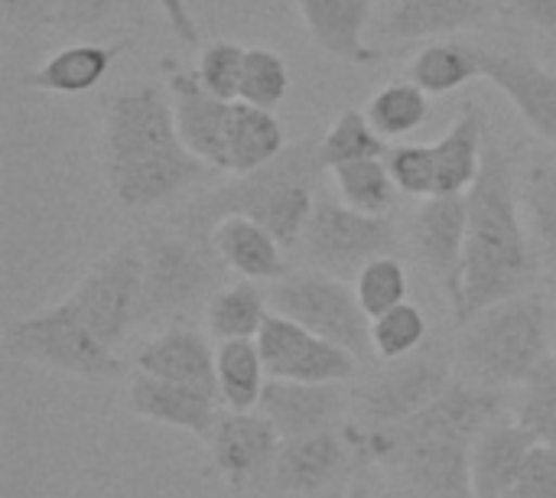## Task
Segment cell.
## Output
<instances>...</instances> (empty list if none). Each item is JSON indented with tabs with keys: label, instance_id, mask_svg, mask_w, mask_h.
I'll use <instances>...</instances> for the list:
<instances>
[{
	"label": "cell",
	"instance_id": "obj_1",
	"mask_svg": "<svg viewBox=\"0 0 556 498\" xmlns=\"http://www.w3.org/2000/svg\"><path fill=\"white\" fill-rule=\"evenodd\" d=\"M511 418V398L498 388L453 385L420 414L397 427L345 431L349 444L388 466L414 498H476L472 496V444L495 421Z\"/></svg>",
	"mask_w": 556,
	"mask_h": 498
},
{
	"label": "cell",
	"instance_id": "obj_2",
	"mask_svg": "<svg viewBox=\"0 0 556 498\" xmlns=\"http://www.w3.org/2000/svg\"><path fill=\"white\" fill-rule=\"evenodd\" d=\"M101 170L114 202L130 212L169 202L212 173L186 147L169 91L150 82L108 98L101 117Z\"/></svg>",
	"mask_w": 556,
	"mask_h": 498
},
{
	"label": "cell",
	"instance_id": "obj_3",
	"mask_svg": "<svg viewBox=\"0 0 556 498\" xmlns=\"http://www.w3.org/2000/svg\"><path fill=\"white\" fill-rule=\"evenodd\" d=\"M469 199V235H466V271L463 303L453 313L456 326L485 307L508 297L528 294L538 277V251L528 235L521 209V176L511 153L498 140H485L482 173L466 192Z\"/></svg>",
	"mask_w": 556,
	"mask_h": 498
},
{
	"label": "cell",
	"instance_id": "obj_4",
	"mask_svg": "<svg viewBox=\"0 0 556 498\" xmlns=\"http://www.w3.org/2000/svg\"><path fill=\"white\" fill-rule=\"evenodd\" d=\"M323 173L326 163L319 157V140L303 137L287 144V150L270 163L241 173L231 183L215 186L212 192H202L186 206L176 222L199 235H208L218 219L248 215L270 228L283 248H293L300 245L316 209Z\"/></svg>",
	"mask_w": 556,
	"mask_h": 498
},
{
	"label": "cell",
	"instance_id": "obj_5",
	"mask_svg": "<svg viewBox=\"0 0 556 498\" xmlns=\"http://www.w3.org/2000/svg\"><path fill=\"white\" fill-rule=\"evenodd\" d=\"M554 356L547 303L528 290L479 310L459 326L456 378L482 388H518Z\"/></svg>",
	"mask_w": 556,
	"mask_h": 498
},
{
	"label": "cell",
	"instance_id": "obj_6",
	"mask_svg": "<svg viewBox=\"0 0 556 498\" xmlns=\"http://www.w3.org/2000/svg\"><path fill=\"white\" fill-rule=\"evenodd\" d=\"M140 241V326L189 323L222 284V258L208 235L179 222L150 228ZM205 310V307H202Z\"/></svg>",
	"mask_w": 556,
	"mask_h": 498
},
{
	"label": "cell",
	"instance_id": "obj_7",
	"mask_svg": "<svg viewBox=\"0 0 556 498\" xmlns=\"http://www.w3.org/2000/svg\"><path fill=\"white\" fill-rule=\"evenodd\" d=\"M3 349L10 359L85 382H108L127 372V362L117 356V349L94 336L72 297H62L33 316L16 320L3 336Z\"/></svg>",
	"mask_w": 556,
	"mask_h": 498
},
{
	"label": "cell",
	"instance_id": "obj_8",
	"mask_svg": "<svg viewBox=\"0 0 556 498\" xmlns=\"http://www.w3.org/2000/svg\"><path fill=\"white\" fill-rule=\"evenodd\" d=\"M274 313H283L296 320L300 326L313 329L316 336L345 346L358 359L375 356L371 352V320L362 310L355 287L349 281L326 274L319 267L313 271H287L274 287L267 290Z\"/></svg>",
	"mask_w": 556,
	"mask_h": 498
},
{
	"label": "cell",
	"instance_id": "obj_9",
	"mask_svg": "<svg viewBox=\"0 0 556 498\" xmlns=\"http://www.w3.org/2000/svg\"><path fill=\"white\" fill-rule=\"evenodd\" d=\"M397 245V228L388 215H368L342 199L319 196L309 225L300 238L306 261L342 281L355 274L378 254H391Z\"/></svg>",
	"mask_w": 556,
	"mask_h": 498
},
{
	"label": "cell",
	"instance_id": "obj_10",
	"mask_svg": "<svg viewBox=\"0 0 556 498\" xmlns=\"http://www.w3.org/2000/svg\"><path fill=\"white\" fill-rule=\"evenodd\" d=\"M68 297L94 336L104 346L121 349L134 326H140V241L127 238L104 251Z\"/></svg>",
	"mask_w": 556,
	"mask_h": 498
},
{
	"label": "cell",
	"instance_id": "obj_11",
	"mask_svg": "<svg viewBox=\"0 0 556 498\" xmlns=\"http://www.w3.org/2000/svg\"><path fill=\"white\" fill-rule=\"evenodd\" d=\"M384 372L358 391V414L365 427H397L433 404L456 378L453 356L430 346L407 359L384 362Z\"/></svg>",
	"mask_w": 556,
	"mask_h": 498
},
{
	"label": "cell",
	"instance_id": "obj_12",
	"mask_svg": "<svg viewBox=\"0 0 556 498\" xmlns=\"http://www.w3.org/2000/svg\"><path fill=\"white\" fill-rule=\"evenodd\" d=\"M264 365L270 378L313 382V385H345L358 375V356L339 343L316 336L283 313H270L257 336Z\"/></svg>",
	"mask_w": 556,
	"mask_h": 498
},
{
	"label": "cell",
	"instance_id": "obj_13",
	"mask_svg": "<svg viewBox=\"0 0 556 498\" xmlns=\"http://www.w3.org/2000/svg\"><path fill=\"white\" fill-rule=\"evenodd\" d=\"M466 235H469V199L466 196H430L410 215V245L420 264L437 281L450 310L463 303L466 271Z\"/></svg>",
	"mask_w": 556,
	"mask_h": 498
},
{
	"label": "cell",
	"instance_id": "obj_14",
	"mask_svg": "<svg viewBox=\"0 0 556 498\" xmlns=\"http://www.w3.org/2000/svg\"><path fill=\"white\" fill-rule=\"evenodd\" d=\"M492 16H498L495 0H394L371 23V39L378 42V52L388 55L485 26Z\"/></svg>",
	"mask_w": 556,
	"mask_h": 498
},
{
	"label": "cell",
	"instance_id": "obj_15",
	"mask_svg": "<svg viewBox=\"0 0 556 498\" xmlns=\"http://www.w3.org/2000/svg\"><path fill=\"white\" fill-rule=\"evenodd\" d=\"M283 437L261 411H218V421L205 440L215 473L228 489H248L270 480Z\"/></svg>",
	"mask_w": 556,
	"mask_h": 498
},
{
	"label": "cell",
	"instance_id": "obj_16",
	"mask_svg": "<svg viewBox=\"0 0 556 498\" xmlns=\"http://www.w3.org/2000/svg\"><path fill=\"white\" fill-rule=\"evenodd\" d=\"M166 91L173 101L176 127L186 140V147L212 170L228 173V124L235 101H225L212 95L195 69L179 65L176 59H166Z\"/></svg>",
	"mask_w": 556,
	"mask_h": 498
},
{
	"label": "cell",
	"instance_id": "obj_17",
	"mask_svg": "<svg viewBox=\"0 0 556 498\" xmlns=\"http://www.w3.org/2000/svg\"><path fill=\"white\" fill-rule=\"evenodd\" d=\"M127 404L137 418L160 424V427L182 431L202 444L208 440V434L218 421V411H222L218 395L192 388V385H179L169 378H156V375L137 372V369L127 385Z\"/></svg>",
	"mask_w": 556,
	"mask_h": 498
},
{
	"label": "cell",
	"instance_id": "obj_18",
	"mask_svg": "<svg viewBox=\"0 0 556 498\" xmlns=\"http://www.w3.org/2000/svg\"><path fill=\"white\" fill-rule=\"evenodd\" d=\"M309 39L332 59L349 65H375L381 52L368 42L371 0H296Z\"/></svg>",
	"mask_w": 556,
	"mask_h": 498
},
{
	"label": "cell",
	"instance_id": "obj_19",
	"mask_svg": "<svg viewBox=\"0 0 556 498\" xmlns=\"http://www.w3.org/2000/svg\"><path fill=\"white\" fill-rule=\"evenodd\" d=\"M134 369L218 395L215 391V346L208 343V333L189 323H169L153 339H147L134 356Z\"/></svg>",
	"mask_w": 556,
	"mask_h": 498
},
{
	"label": "cell",
	"instance_id": "obj_20",
	"mask_svg": "<svg viewBox=\"0 0 556 498\" xmlns=\"http://www.w3.org/2000/svg\"><path fill=\"white\" fill-rule=\"evenodd\" d=\"M345 404H349V395L342 391V385L270 378L257 411L277 427L283 440H290V437H306L316 431H332Z\"/></svg>",
	"mask_w": 556,
	"mask_h": 498
},
{
	"label": "cell",
	"instance_id": "obj_21",
	"mask_svg": "<svg viewBox=\"0 0 556 498\" xmlns=\"http://www.w3.org/2000/svg\"><path fill=\"white\" fill-rule=\"evenodd\" d=\"M485 78L518 108V114L556 144V75L528 55L485 49Z\"/></svg>",
	"mask_w": 556,
	"mask_h": 498
},
{
	"label": "cell",
	"instance_id": "obj_22",
	"mask_svg": "<svg viewBox=\"0 0 556 498\" xmlns=\"http://www.w3.org/2000/svg\"><path fill=\"white\" fill-rule=\"evenodd\" d=\"M345 457H349V437H339L336 427L306 437H290L277 450L270 483L290 496L319 493L332 480H339V473L345 470Z\"/></svg>",
	"mask_w": 556,
	"mask_h": 498
},
{
	"label": "cell",
	"instance_id": "obj_23",
	"mask_svg": "<svg viewBox=\"0 0 556 498\" xmlns=\"http://www.w3.org/2000/svg\"><path fill=\"white\" fill-rule=\"evenodd\" d=\"M538 437L521 427L515 418L495 421L489 431L479 434V440L472 444V496L476 498H508L521 466L528 460V453L534 450Z\"/></svg>",
	"mask_w": 556,
	"mask_h": 498
},
{
	"label": "cell",
	"instance_id": "obj_24",
	"mask_svg": "<svg viewBox=\"0 0 556 498\" xmlns=\"http://www.w3.org/2000/svg\"><path fill=\"white\" fill-rule=\"evenodd\" d=\"M208 241L222 264L244 281H280L287 274L280 238L248 215H225L212 225Z\"/></svg>",
	"mask_w": 556,
	"mask_h": 498
},
{
	"label": "cell",
	"instance_id": "obj_25",
	"mask_svg": "<svg viewBox=\"0 0 556 498\" xmlns=\"http://www.w3.org/2000/svg\"><path fill=\"white\" fill-rule=\"evenodd\" d=\"M127 42H72L46 55L33 72L23 75V85L49 95H85L104 82L114 59Z\"/></svg>",
	"mask_w": 556,
	"mask_h": 498
},
{
	"label": "cell",
	"instance_id": "obj_26",
	"mask_svg": "<svg viewBox=\"0 0 556 498\" xmlns=\"http://www.w3.org/2000/svg\"><path fill=\"white\" fill-rule=\"evenodd\" d=\"M485 117L482 108L466 98L450 130L433 144L437 157V196H466L482 173L485 157Z\"/></svg>",
	"mask_w": 556,
	"mask_h": 498
},
{
	"label": "cell",
	"instance_id": "obj_27",
	"mask_svg": "<svg viewBox=\"0 0 556 498\" xmlns=\"http://www.w3.org/2000/svg\"><path fill=\"white\" fill-rule=\"evenodd\" d=\"M407 78L427 95H450L476 78H485V49L466 39L424 42L407 65Z\"/></svg>",
	"mask_w": 556,
	"mask_h": 498
},
{
	"label": "cell",
	"instance_id": "obj_28",
	"mask_svg": "<svg viewBox=\"0 0 556 498\" xmlns=\"http://www.w3.org/2000/svg\"><path fill=\"white\" fill-rule=\"evenodd\" d=\"M270 375L257 339H231L215 346V391L228 411H257Z\"/></svg>",
	"mask_w": 556,
	"mask_h": 498
},
{
	"label": "cell",
	"instance_id": "obj_29",
	"mask_svg": "<svg viewBox=\"0 0 556 498\" xmlns=\"http://www.w3.org/2000/svg\"><path fill=\"white\" fill-rule=\"evenodd\" d=\"M287 150V130L267 108L235 101L228 124V173H251Z\"/></svg>",
	"mask_w": 556,
	"mask_h": 498
},
{
	"label": "cell",
	"instance_id": "obj_30",
	"mask_svg": "<svg viewBox=\"0 0 556 498\" xmlns=\"http://www.w3.org/2000/svg\"><path fill=\"white\" fill-rule=\"evenodd\" d=\"M270 313H274L270 297L257 287V281H244V277L238 284L218 287L202 310L205 333L218 343L257 339Z\"/></svg>",
	"mask_w": 556,
	"mask_h": 498
},
{
	"label": "cell",
	"instance_id": "obj_31",
	"mask_svg": "<svg viewBox=\"0 0 556 498\" xmlns=\"http://www.w3.org/2000/svg\"><path fill=\"white\" fill-rule=\"evenodd\" d=\"M521 209L541 261L556 267V163L531 160L521 173Z\"/></svg>",
	"mask_w": 556,
	"mask_h": 498
},
{
	"label": "cell",
	"instance_id": "obj_32",
	"mask_svg": "<svg viewBox=\"0 0 556 498\" xmlns=\"http://www.w3.org/2000/svg\"><path fill=\"white\" fill-rule=\"evenodd\" d=\"M368 121L375 124V130L384 137V140H394V137H407L414 130H420L430 117V95L404 78V82H388L381 85L368 108H365Z\"/></svg>",
	"mask_w": 556,
	"mask_h": 498
},
{
	"label": "cell",
	"instance_id": "obj_33",
	"mask_svg": "<svg viewBox=\"0 0 556 498\" xmlns=\"http://www.w3.org/2000/svg\"><path fill=\"white\" fill-rule=\"evenodd\" d=\"M384 153H388L384 137L375 130L368 114L355 108L342 111L319 137V157L326 170H339L345 163H362V160H381Z\"/></svg>",
	"mask_w": 556,
	"mask_h": 498
},
{
	"label": "cell",
	"instance_id": "obj_34",
	"mask_svg": "<svg viewBox=\"0 0 556 498\" xmlns=\"http://www.w3.org/2000/svg\"><path fill=\"white\" fill-rule=\"evenodd\" d=\"M336 179V192L345 206L368 212V215H388L397 202V183L381 160H362V163H345L339 170H332Z\"/></svg>",
	"mask_w": 556,
	"mask_h": 498
},
{
	"label": "cell",
	"instance_id": "obj_35",
	"mask_svg": "<svg viewBox=\"0 0 556 498\" xmlns=\"http://www.w3.org/2000/svg\"><path fill=\"white\" fill-rule=\"evenodd\" d=\"M511 418L528 427L538 444L556 447V349L511 398Z\"/></svg>",
	"mask_w": 556,
	"mask_h": 498
},
{
	"label": "cell",
	"instance_id": "obj_36",
	"mask_svg": "<svg viewBox=\"0 0 556 498\" xmlns=\"http://www.w3.org/2000/svg\"><path fill=\"white\" fill-rule=\"evenodd\" d=\"M427 329H430V323H427L424 310L414 307L410 300H404L394 310L371 320V352L381 362L407 359L427 346Z\"/></svg>",
	"mask_w": 556,
	"mask_h": 498
},
{
	"label": "cell",
	"instance_id": "obj_37",
	"mask_svg": "<svg viewBox=\"0 0 556 498\" xmlns=\"http://www.w3.org/2000/svg\"><path fill=\"white\" fill-rule=\"evenodd\" d=\"M290 95V69L287 59L267 46H251L244 52V72H241V91L238 101H248L254 108H280Z\"/></svg>",
	"mask_w": 556,
	"mask_h": 498
},
{
	"label": "cell",
	"instance_id": "obj_38",
	"mask_svg": "<svg viewBox=\"0 0 556 498\" xmlns=\"http://www.w3.org/2000/svg\"><path fill=\"white\" fill-rule=\"evenodd\" d=\"M352 287L368 320H375L407 300L410 281H407V267L394 254H378L355 274Z\"/></svg>",
	"mask_w": 556,
	"mask_h": 498
},
{
	"label": "cell",
	"instance_id": "obj_39",
	"mask_svg": "<svg viewBox=\"0 0 556 498\" xmlns=\"http://www.w3.org/2000/svg\"><path fill=\"white\" fill-rule=\"evenodd\" d=\"M384 163L401 192L414 199L437 196V157L433 144H397L384 153Z\"/></svg>",
	"mask_w": 556,
	"mask_h": 498
},
{
	"label": "cell",
	"instance_id": "obj_40",
	"mask_svg": "<svg viewBox=\"0 0 556 498\" xmlns=\"http://www.w3.org/2000/svg\"><path fill=\"white\" fill-rule=\"evenodd\" d=\"M244 52L238 42L231 39H215L208 42L202 52H199V62H195V72L202 78V85L225 98V101H238V91H241V72H244Z\"/></svg>",
	"mask_w": 556,
	"mask_h": 498
},
{
	"label": "cell",
	"instance_id": "obj_41",
	"mask_svg": "<svg viewBox=\"0 0 556 498\" xmlns=\"http://www.w3.org/2000/svg\"><path fill=\"white\" fill-rule=\"evenodd\" d=\"M130 7H140V0H52V26L91 29Z\"/></svg>",
	"mask_w": 556,
	"mask_h": 498
},
{
	"label": "cell",
	"instance_id": "obj_42",
	"mask_svg": "<svg viewBox=\"0 0 556 498\" xmlns=\"http://www.w3.org/2000/svg\"><path fill=\"white\" fill-rule=\"evenodd\" d=\"M508 498H556V447L534 444Z\"/></svg>",
	"mask_w": 556,
	"mask_h": 498
},
{
	"label": "cell",
	"instance_id": "obj_43",
	"mask_svg": "<svg viewBox=\"0 0 556 498\" xmlns=\"http://www.w3.org/2000/svg\"><path fill=\"white\" fill-rule=\"evenodd\" d=\"M498 13L515 16L518 23L556 39V0H495Z\"/></svg>",
	"mask_w": 556,
	"mask_h": 498
},
{
	"label": "cell",
	"instance_id": "obj_44",
	"mask_svg": "<svg viewBox=\"0 0 556 498\" xmlns=\"http://www.w3.org/2000/svg\"><path fill=\"white\" fill-rule=\"evenodd\" d=\"M3 23L16 29H39L52 23V0H0Z\"/></svg>",
	"mask_w": 556,
	"mask_h": 498
},
{
	"label": "cell",
	"instance_id": "obj_45",
	"mask_svg": "<svg viewBox=\"0 0 556 498\" xmlns=\"http://www.w3.org/2000/svg\"><path fill=\"white\" fill-rule=\"evenodd\" d=\"M156 7L163 10L169 29L186 42V46H199V26L189 13V3L186 0H156Z\"/></svg>",
	"mask_w": 556,
	"mask_h": 498
},
{
	"label": "cell",
	"instance_id": "obj_46",
	"mask_svg": "<svg viewBox=\"0 0 556 498\" xmlns=\"http://www.w3.org/2000/svg\"><path fill=\"white\" fill-rule=\"evenodd\" d=\"M551 290H554V297H556V271H554V277H551Z\"/></svg>",
	"mask_w": 556,
	"mask_h": 498
}]
</instances>
